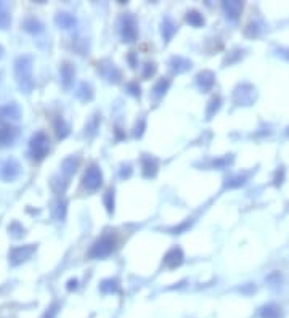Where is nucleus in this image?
I'll return each mask as SVG.
<instances>
[{
	"mask_svg": "<svg viewBox=\"0 0 289 318\" xmlns=\"http://www.w3.org/2000/svg\"><path fill=\"white\" fill-rule=\"evenodd\" d=\"M66 207H68V203L64 200L57 203V207H55V217H57V221H64L66 218Z\"/></svg>",
	"mask_w": 289,
	"mask_h": 318,
	"instance_id": "37",
	"label": "nucleus"
},
{
	"mask_svg": "<svg viewBox=\"0 0 289 318\" xmlns=\"http://www.w3.org/2000/svg\"><path fill=\"white\" fill-rule=\"evenodd\" d=\"M18 135L19 130L16 126H12L10 123H0V148L12 146Z\"/></svg>",
	"mask_w": 289,
	"mask_h": 318,
	"instance_id": "9",
	"label": "nucleus"
},
{
	"mask_svg": "<svg viewBox=\"0 0 289 318\" xmlns=\"http://www.w3.org/2000/svg\"><path fill=\"white\" fill-rule=\"evenodd\" d=\"M76 96L79 98L81 102H90L92 98H93V90H92V87H90V84H87V82H82L81 85H79V89H77V92H76Z\"/></svg>",
	"mask_w": 289,
	"mask_h": 318,
	"instance_id": "25",
	"label": "nucleus"
},
{
	"mask_svg": "<svg viewBox=\"0 0 289 318\" xmlns=\"http://www.w3.org/2000/svg\"><path fill=\"white\" fill-rule=\"evenodd\" d=\"M12 25V16L7 12L5 4L0 2V29H8Z\"/></svg>",
	"mask_w": 289,
	"mask_h": 318,
	"instance_id": "32",
	"label": "nucleus"
},
{
	"mask_svg": "<svg viewBox=\"0 0 289 318\" xmlns=\"http://www.w3.org/2000/svg\"><path fill=\"white\" fill-rule=\"evenodd\" d=\"M53 129H55V135L58 140H63L69 135V126L66 124V120L63 117H57L53 120Z\"/></svg>",
	"mask_w": 289,
	"mask_h": 318,
	"instance_id": "22",
	"label": "nucleus"
},
{
	"mask_svg": "<svg viewBox=\"0 0 289 318\" xmlns=\"http://www.w3.org/2000/svg\"><path fill=\"white\" fill-rule=\"evenodd\" d=\"M278 55H281L283 58H286L289 61V48H280L278 50Z\"/></svg>",
	"mask_w": 289,
	"mask_h": 318,
	"instance_id": "48",
	"label": "nucleus"
},
{
	"mask_svg": "<svg viewBox=\"0 0 289 318\" xmlns=\"http://www.w3.org/2000/svg\"><path fill=\"white\" fill-rule=\"evenodd\" d=\"M143 130H144V120L141 119L140 123L135 126V132H133V134H135V137H138V138H140V137L143 135Z\"/></svg>",
	"mask_w": 289,
	"mask_h": 318,
	"instance_id": "46",
	"label": "nucleus"
},
{
	"mask_svg": "<svg viewBox=\"0 0 289 318\" xmlns=\"http://www.w3.org/2000/svg\"><path fill=\"white\" fill-rule=\"evenodd\" d=\"M58 310H60V304H58V302H53V304L49 307V309L45 310V313H43L40 318H57Z\"/></svg>",
	"mask_w": 289,
	"mask_h": 318,
	"instance_id": "38",
	"label": "nucleus"
},
{
	"mask_svg": "<svg viewBox=\"0 0 289 318\" xmlns=\"http://www.w3.org/2000/svg\"><path fill=\"white\" fill-rule=\"evenodd\" d=\"M177 28H179V26L174 23L172 18L165 16L162 19V23H161V34H162L164 42H171L172 40V37L175 36V32H177Z\"/></svg>",
	"mask_w": 289,
	"mask_h": 318,
	"instance_id": "18",
	"label": "nucleus"
},
{
	"mask_svg": "<svg viewBox=\"0 0 289 318\" xmlns=\"http://www.w3.org/2000/svg\"><path fill=\"white\" fill-rule=\"evenodd\" d=\"M119 175H121V179H129L132 175V166H130V164H122Z\"/></svg>",
	"mask_w": 289,
	"mask_h": 318,
	"instance_id": "42",
	"label": "nucleus"
},
{
	"mask_svg": "<svg viewBox=\"0 0 289 318\" xmlns=\"http://www.w3.org/2000/svg\"><path fill=\"white\" fill-rule=\"evenodd\" d=\"M169 87H171V79H159L156 82V85L153 87V92L156 96H162L165 92L169 90Z\"/></svg>",
	"mask_w": 289,
	"mask_h": 318,
	"instance_id": "33",
	"label": "nucleus"
},
{
	"mask_svg": "<svg viewBox=\"0 0 289 318\" xmlns=\"http://www.w3.org/2000/svg\"><path fill=\"white\" fill-rule=\"evenodd\" d=\"M21 26H23V29L29 32V34H40L43 31V25L36 16H26L23 19V23H21Z\"/></svg>",
	"mask_w": 289,
	"mask_h": 318,
	"instance_id": "20",
	"label": "nucleus"
},
{
	"mask_svg": "<svg viewBox=\"0 0 289 318\" xmlns=\"http://www.w3.org/2000/svg\"><path fill=\"white\" fill-rule=\"evenodd\" d=\"M21 175V164L15 158H7L0 161V180L13 182Z\"/></svg>",
	"mask_w": 289,
	"mask_h": 318,
	"instance_id": "7",
	"label": "nucleus"
},
{
	"mask_svg": "<svg viewBox=\"0 0 289 318\" xmlns=\"http://www.w3.org/2000/svg\"><path fill=\"white\" fill-rule=\"evenodd\" d=\"M220 96H214L212 100L209 102V106H207V111H206V116H207V119H210L212 117L219 109H220Z\"/></svg>",
	"mask_w": 289,
	"mask_h": 318,
	"instance_id": "35",
	"label": "nucleus"
},
{
	"mask_svg": "<svg viewBox=\"0 0 289 318\" xmlns=\"http://www.w3.org/2000/svg\"><path fill=\"white\" fill-rule=\"evenodd\" d=\"M127 60H129V63H130V68H132V69H135V68H137V64H138L135 53L130 52V53H129V57H127Z\"/></svg>",
	"mask_w": 289,
	"mask_h": 318,
	"instance_id": "47",
	"label": "nucleus"
},
{
	"mask_svg": "<svg viewBox=\"0 0 289 318\" xmlns=\"http://www.w3.org/2000/svg\"><path fill=\"white\" fill-rule=\"evenodd\" d=\"M127 92H129L132 96H137V98H140V95H141V89H140L138 82H135V81L129 82V84H127Z\"/></svg>",
	"mask_w": 289,
	"mask_h": 318,
	"instance_id": "40",
	"label": "nucleus"
},
{
	"mask_svg": "<svg viewBox=\"0 0 289 318\" xmlns=\"http://www.w3.org/2000/svg\"><path fill=\"white\" fill-rule=\"evenodd\" d=\"M255 96H257L255 87L251 84H243V85L236 87L235 93H233V100H235V103L239 106H251L255 102Z\"/></svg>",
	"mask_w": 289,
	"mask_h": 318,
	"instance_id": "8",
	"label": "nucleus"
},
{
	"mask_svg": "<svg viewBox=\"0 0 289 318\" xmlns=\"http://www.w3.org/2000/svg\"><path fill=\"white\" fill-rule=\"evenodd\" d=\"M23 114L18 103H7L0 106V123H7V120H18Z\"/></svg>",
	"mask_w": 289,
	"mask_h": 318,
	"instance_id": "12",
	"label": "nucleus"
},
{
	"mask_svg": "<svg viewBox=\"0 0 289 318\" xmlns=\"http://www.w3.org/2000/svg\"><path fill=\"white\" fill-rule=\"evenodd\" d=\"M183 260H185V256H183V251L180 249V248H172V249H169L167 251V254L164 256V265L167 267V268H171V270H174V268H177V267H180L182 264H183Z\"/></svg>",
	"mask_w": 289,
	"mask_h": 318,
	"instance_id": "11",
	"label": "nucleus"
},
{
	"mask_svg": "<svg viewBox=\"0 0 289 318\" xmlns=\"http://www.w3.org/2000/svg\"><path fill=\"white\" fill-rule=\"evenodd\" d=\"M2 53H4V47L0 45V57H2Z\"/></svg>",
	"mask_w": 289,
	"mask_h": 318,
	"instance_id": "50",
	"label": "nucleus"
},
{
	"mask_svg": "<svg viewBox=\"0 0 289 318\" xmlns=\"http://www.w3.org/2000/svg\"><path fill=\"white\" fill-rule=\"evenodd\" d=\"M154 74H156V64L148 61L147 64H144V68H143V78L150 79L151 76H154Z\"/></svg>",
	"mask_w": 289,
	"mask_h": 318,
	"instance_id": "41",
	"label": "nucleus"
},
{
	"mask_svg": "<svg viewBox=\"0 0 289 318\" xmlns=\"http://www.w3.org/2000/svg\"><path fill=\"white\" fill-rule=\"evenodd\" d=\"M284 175H286L284 167H278L276 172H275V177H273V185L275 186H281L283 182H284Z\"/></svg>",
	"mask_w": 289,
	"mask_h": 318,
	"instance_id": "39",
	"label": "nucleus"
},
{
	"mask_svg": "<svg viewBox=\"0 0 289 318\" xmlns=\"http://www.w3.org/2000/svg\"><path fill=\"white\" fill-rule=\"evenodd\" d=\"M79 166H81V158L79 156H68V158H64L63 162H61V172L66 175V177H71V175H74L77 172Z\"/></svg>",
	"mask_w": 289,
	"mask_h": 318,
	"instance_id": "17",
	"label": "nucleus"
},
{
	"mask_svg": "<svg viewBox=\"0 0 289 318\" xmlns=\"http://www.w3.org/2000/svg\"><path fill=\"white\" fill-rule=\"evenodd\" d=\"M196 82H198L199 89H201L203 92H209L215 84V74L212 71H207V69L201 71L196 76Z\"/></svg>",
	"mask_w": 289,
	"mask_h": 318,
	"instance_id": "16",
	"label": "nucleus"
},
{
	"mask_svg": "<svg viewBox=\"0 0 289 318\" xmlns=\"http://www.w3.org/2000/svg\"><path fill=\"white\" fill-rule=\"evenodd\" d=\"M77 286H79V281H77V278H71L68 283H66V289H68V291H74V289H77Z\"/></svg>",
	"mask_w": 289,
	"mask_h": 318,
	"instance_id": "45",
	"label": "nucleus"
},
{
	"mask_svg": "<svg viewBox=\"0 0 289 318\" xmlns=\"http://www.w3.org/2000/svg\"><path fill=\"white\" fill-rule=\"evenodd\" d=\"M185 19H186V23L190 25V26H193V28H201V26H204V23H206L204 16H203L201 13H199L198 10H190V12L186 13Z\"/></svg>",
	"mask_w": 289,
	"mask_h": 318,
	"instance_id": "24",
	"label": "nucleus"
},
{
	"mask_svg": "<svg viewBox=\"0 0 289 318\" xmlns=\"http://www.w3.org/2000/svg\"><path fill=\"white\" fill-rule=\"evenodd\" d=\"M267 281H269L270 283V286H278V284H280L281 283V275H280V273H278V272H275V273H272V275L269 277V278H267Z\"/></svg>",
	"mask_w": 289,
	"mask_h": 318,
	"instance_id": "43",
	"label": "nucleus"
},
{
	"mask_svg": "<svg viewBox=\"0 0 289 318\" xmlns=\"http://www.w3.org/2000/svg\"><path fill=\"white\" fill-rule=\"evenodd\" d=\"M100 117H102V116L95 114V116H92V119L87 123V126H85V134H87V137H93V135L97 134V130H98V127H100V120H102Z\"/></svg>",
	"mask_w": 289,
	"mask_h": 318,
	"instance_id": "31",
	"label": "nucleus"
},
{
	"mask_svg": "<svg viewBox=\"0 0 289 318\" xmlns=\"http://www.w3.org/2000/svg\"><path fill=\"white\" fill-rule=\"evenodd\" d=\"M36 251H37V244L16 246L13 249H10V252H8V262L13 267H18L21 264H25L26 260H29Z\"/></svg>",
	"mask_w": 289,
	"mask_h": 318,
	"instance_id": "6",
	"label": "nucleus"
},
{
	"mask_svg": "<svg viewBox=\"0 0 289 318\" xmlns=\"http://www.w3.org/2000/svg\"><path fill=\"white\" fill-rule=\"evenodd\" d=\"M117 246V238L113 233H105L100 236L95 243L92 244L90 251H88V257L90 259H105L109 254H113Z\"/></svg>",
	"mask_w": 289,
	"mask_h": 318,
	"instance_id": "2",
	"label": "nucleus"
},
{
	"mask_svg": "<svg viewBox=\"0 0 289 318\" xmlns=\"http://www.w3.org/2000/svg\"><path fill=\"white\" fill-rule=\"evenodd\" d=\"M158 161L154 159L153 156L150 155H143L141 156V172H143V177L147 179H153L156 177L158 174Z\"/></svg>",
	"mask_w": 289,
	"mask_h": 318,
	"instance_id": "15",
	"label": "nucleus"
},
{
	"mask_svg": "<svg viewBox=\"0 0 289 318\" xmlns=\"http://www.w3.org/2000/svg\"><path fill=\"white\" fill-rule=\"evenodd\" d=\"M8 233H10V236L19 239V238H23L26 235V230H25V227L21 225L18 221H15V222H12V224L8 225Z\"/></svg>",
	"mask_w": 289,
	"mask_h": 318,
	"instance_id": "29",
	"label": "nucleus"
},
{
	"mask_svg": "<svg viewBox=\"0 0 289 318\" xmlns=\"http://www.w3.org/2000/svg\"><path fill=\"white\" fill-rule=\"evenodd\" d=\"M60 78H61V84L66 90H69L74 85V79H76V69L69 61H64L60 66Z\"/></svg>",
	"mask_w": 289,
	"mask_h": 318,
	"instance_id": "14",
	"label": "nucleus"
},
{
	"mask_svg": "<svg viewBox=\"0 0 289 318\" xmlns=\"http://www.w3.org/2000/svg\"><path fill=\"white\" fill-rule=\"evenodd\" d=\"M243 8H244V4L238 2V0H225V2H222V10H224L225 16L230 21H236L243 12Z\"/></svg>",
	"mask_w": 289,
	"mask_h": 318,
	"instance_id": "13",
	"label": "nucleus"
},
{
	"mask_svg": "<svg viewBox=\"0 0 289 318\" xmlns=\"http://www.w3.org/2000/svg\"><path fill=\"white\" fill-rule=\"evenodd\" d=\"M286 134H287V137H289V127L286 129Z\"/></svg>",
	"mask_w": 289,
	"mask_h": 318,
	"instance_id": "51",
	"label": "nucleus"
},
{
	"mask_svg": "<svg viewBox=\"0 0 289 318\" xmlns=\"http://www.w3.org/2000/svg\"><path fill=\"white\" fill-rule=\"evenodd\" d=\"M260 318H280L281 316V309L276 304H267L259 310Z\"/></svg>",
	"mask_w": 289,
	"mask_h": 318,
	"instance_id": "23",
	"label": "nucleus"
},
{
	"mask_svg": "<svg viewBox=\"0 0 289 318\" xmlns=\"http://www.w3.org/2000/svg\"><path fill=\"white\" fill-rule=\"evenodd\" d=\"M82 185L88 191L100 190V186L103 185V172H102V169H100V166L92 164V166L87 167V170L84 172V177H82Z\"/></svg>",
	"mask_w": 289,
	"mask_h": 318,
	"instance_id": "4",
	"label": "nucleus"
},
{
	"mask_svg": "<svg viewBox=\"0 0 289 318\" xmlns=\"http://www.w3.org/2000/svg\"><path fill=\"white\" fill-rule=\"evenodd\" d=\"M191 225V218H188V221H185L182 225H179V227H175L174 230H172V232L175 233V235H179V233H182L183 232V230H186L188 227H190Z\"/></svg>",
	"mask_w": 289,
	"mask_h": 318,
	"instance_id": "44",
	"label": "nucleus"
},
{
	"mask_svg": "<svg viewBox=\"0 0 289 318\" xmlns=\"http://www.w3.org/2000/svg\"><path fill=\"white\" fill-rule=\"evenodd\" d=\"M233 162V155H227V156H220L217 158L214 162H212V166L215 169H225L227 166H230V164Z\"/></svg>",
	"mask_w": 289,
	"mask_h": 318,
	"instance_id": "36",
	"label": "nucleus"
},
{
	"mask_svg": "<svg viewBox=\"0 0 289 318\" xmlns=\"http://www.w3.org/2000/svg\"><path fill=\"white\" fill-rule=\"evenodd\" d=\"M260 34V25L257 21H251V23L244 28V36L246 37H257Z\"/></svg>",
	"mask_w": 289,
	"mask_h": 318,
	"instance_id": "34",
	"label": "nucleus"
},
{
	"mask_svg": "<svg viewBox=\"0 0 289 318\" xmlns=\"http://www.w3.org/2000/svg\"><path fill=\"white\" fill-rule=\"evenodd\" d=\"M103 203H105V207H106L108 214L113 215L114 214V190L113 188L106 190V193L103 196Z\"/></svg>",
	"mask_w": 289,
	"mask_h": 318,
	"instance_id": "30",
	"label": "nucleus"
},
{
	"mask_svg": "<svg viewBox=\"0 0 289 318\" xmlns=\"http://www.w3.org/2000/svg\"><path fill=\"white\" fill-rule=\"evenodd\" d=\"M50 185H52V188H53V191H55V193L63 194V193L66 191V188H68L69 182H68V179L53 177V179H52V182H50Z\"/></svg>",
	"mask_w": 289,
	"mask_h": 318,
	"instance_id": "28",
	"label": "nucleus"
},
{
	"mask_svg": "<svg viewBox=\"0 0 289 318\" xmlns=\"http://www.w3.org/2000/svg\"><path fill=\"white\" fill-rule=\"evenodd\" d=\"M50 151V138L45 132H36L29 140V156L34 161H42Z\"/></svg>",
	"mask_w": 289,
	"mask_h": 318,
	"instance_id": "3",
	"label": "nucleus"
},
{
	"mask_svg": "<svg viewBox=\"0 0 289 318\" xmlns=\"http://www.w3.org/2000/svg\"><path fill=\"white\" fill-rule=\"evenodd\" d=\"M116 135H117V140H121V138H124V137H126L124 134L121 132V129H119V127H116Z\"/></svg>",
	"mask_w": 289,
	"mask_h": 318,
	"instance_id": "49",
	"label": "nucleus"
},
{
	"mask_svg": "<svg viewBox=\"0 0 289 318\" xmlns=\"http://www.w3.org/2000/svg\"><path fill=\"white\" fill-rule=\"evenodd\" d=\"M55 23H57V26L61 28V29H71V28L76 26L77 19H76L74 15H71L68 12H60L57 16H55Z\"/></svg>",
	"mask_w": 289,
	"mask_h": 318,
	"instance_id": "19",
	"label": "nucleus"
},
{
	"mask_svg": "<svg viewBox=\"0 0 289 318\" xmlns=\"http://www.w3.org/2000/svg\"><path fill=\"white\" fill-rule=\"evenodd\" d=\"M98 72L103 76V78L108 82H119L121 81V71L117 69V66L109 60H103L98 63Z\"/></svg>",
	"mask_w": 289,
	"mask_h": 318,
	"instance_id": "10",
	"label": "nucleus"
},
{
	"mask_svg": "<svg viewBox=\"0 0 289 318\" xmlns=\"http://www.w3.org/2000/svg\"><path fill=\"white\" fill-rule=\"evenodd\" d=\"M169 66L174 72L182 74V72H186L188 69L191 68V61L183 58V57H172L171 61H169Z\"/></svg>",
	"mask_w": 289,
	"mask_h": 318,
	"instance_id": "21",
	"label": "nucleus"
},
{
	"mask_svg": "<svg viewBox=\"0 0 289 318\" xmlns=\"http://www.w3.org/2000/svg\"><path fill=\"white\" fill-rule=\"evenodd\" d=\"M119 32H121V37H122V40H124V42H127V43L135 42L137 36H138L135 18H133L132 15L121 16V19H119Z\"/></svg>",
	"mask_w": 289,
	"mask_h": 318,
	"instance_id": "5",
	"label": "nucleus"
},
{
	"mask_svg": "<svg viewBox=\"0 0 289 318\" xmlns=\"http://www.w3.org/2000/svg\"><path fill=\"white\" fill-rule=\"evenodd\" d=\"M248 177L246 175H231V177H228L225 180V188H239V186H243L244 183H246Z\"/></svg>",
	"mask_w": 289,
	"mask_h": 318,
	"instance_id": "27",
	"label": "nucleus"
},
{
	"mask_svg": "<svg viewBox=\"0 0 289 318\" xmlns=\"http://www.w3.org/2000/svg\"><path fill=\"white\" fill-rule=\"evenodd\" d=\"M15 79L21 92L31 93L34 90L36 82L32 78V57L31 55H21L15 60Z\"/></svg>",
	"mask_w": 289,
	"mask_h": 318,
	"instance_id": "1",
	"label": "nucleus"
},
{
	"mask_svg": "<svg viewBox=\"0 0 289 318\" xmlns=\"http://www.w3.org/2000/svg\"><path fill=\"white\" fill-rule=\"evenodd\" d=\"M100 291H102L103 294L119 292V281L117 280H113V278H108V280L102 281V284H100Z\"/></svg>",
	"mask_w": 289,
	"mask_h": 318,
	"instance_id": "26",
	"label": "nucleus"
}]
</instances>
